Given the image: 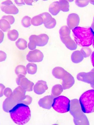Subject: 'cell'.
I'll list each match as a JSON object with an SVG mask.
<instances>
[{"mask_svg":"<svg viewBox=\"0 0 94 125\" xmlns=\"http://www.w3.org/2000/svg\"><path fill=\"white\" fill-rule=\"evenodd\" d=\"M92 71H93V72H94V69H93V70H92Z\"/></svg>","mask_w":94,"mask_h":125,"instance_id":"cell-46","label":"cell"},{"mask_svg":"<svg viewBox=\"0 0 94 125\" xmlns=\"http://www.w3.org/2000/svg\"><path fill=\"white\" fill-rule=\"evenodd\" d=\"M91 60L92 63L94 67V52L92 53L91 56Z\"/></svg>","mask_w":94,"mask_h":125,"instance_id":"cell-40","label":"cell"},{"mask_svg":"<svg viewBox=\"0 0 94 125\" xmlns=\"http://www.w3.org/2000/svg\"><path fill=\"white\" fill-rule=\"evenodd\" d=\"M60 7L61 10L64 12H67L69 10V3L67 0H60Z\"/></svg>","mask_w":94,"mask_h":125,"instance_id":"cell-28","label":"cell"},{"mask_svg":"<svg viewBox=\"0 0 94 125\" xmlns=\"http://www.w3.org/2000/svg\"><path fill=\"white\" fill-rule=\"evenodd\" d=\"M0 21V28L1 30L4 32L9 31L11 28L10 23L7 20L3 19H2Z\"/></svg>","mask_w":94,"mask_h":125,"instance_id":"cell-22","label":"cell"},{"mask_svg":"<svg viewBox=\"0 0 94 125\" xmlns=\"http://www.w3.org/2000/svg\"><path fill=\"white\" fill-rule=\"evenodd\" d=\"M61 79L63 80L62 86L64 90L70 88L74 83V78L66 71L64 74Z\"/></svg>","mask_w":94,"mask_h":125,"instance_id":"cell-11","label":"cell"},{"mask_svg":"<svg viewBox=\"0 0 94 125\" xmlns=\"http://www.w3.org/2000/svg\"><path fill=\"white\" fill-rule=\"evenodd\" d=\"M7 57L6 54L2 51H0V62L4 61Z\"/></svg>","mask_w":94,"mask_h":125,"instance_id":"cell-37","label":"cell"},{"mask_svg":"<svg viewBox=\"0 0 94 125\" xmlns=\"http://www.w3.org/2000/svg\"><path fill=\"white\" fill-rule=\"evenodd\" d=\"M70 102L69 98L66 96H60L54 98L52 107L58 113H67L70 110Z\"/></svg>","mask_w":94,"mask_h":125,"instance_id":"cell-5","label":"cell"},{"mask_svg":"<svg viewBox=\"0 0 94 125\" xmlns=\"http://www.w3.org/2000/svg\"><path fill=\"white\" fill-rule=\"evenodd\" d=\"M17 84L20 86L28 92H31L33 90V87L34 85L33 83L28 80L23 75H18L16 79Z\"/></svg>","mask_w":94,"mask_h":125,"instance_id":"cell-8","label":"cell"},{"mask_svg":"<svg viewBox=\"0 0 94 125\" xmlns=\"http://www.w3.org/2000/svg\"><path fill=\"white\" fill-rule=\"evenodd\" d=\"M11 118L16 124L23 125L29 122L31 118V111L28 106L19 103L9 111Z\"/></svg>","mask_w":94,"mask_h":125,"instance_id":"cell-1","label":"cell"},{"mask_svg":"<svg viewBox=\"0 0 94 125\" xmlns=\"http://www.w3.org/2000/svg\"><path fill=\"white\" fill-rule=\"evenodd\" d=\"M91 28L94 34V18L93 21V23H92V24Z\"/></svg>","mask_w":94,"mask_h":125,"instance_id":"cell-42","label":"cell"},{"mask_svg":"<svg viewBox=\"0 0 94 125\" xmlns=\"http://www.w3.org/2000/svg\"><path fill=\"white\" fill-rule=\"evenodd\" d=\"M27 70L25 66L22 65H18L15 70V73L18 75L22 74L26 75L27 74Z\"/></svg>","mask_w":94,"mask_h":125,"instance_id":"cell-27","label":"cell"},{"mask_svg":"<svg viewBox=\"0 0 94 125\" xmlns=\"http://www.w3.org/2000/svg\"><path fill=\"white\" fill-rule=\"evenodd\" d=\"M89 2L92 4L94 5V0H90Z\"/></svg>","mask_w":94,"mask_h":125,"instance_id":"cell-44","label":"cell"},{"mask_svg":"<svg viewBox=\"0 0 94 125\" xmlns=\"http://www.w3.org/2000/svg\"><path fill=\"white\" fill-rule=\"evenodd\" d=\"M63 90V86L61 85L60 84L55 85L52 88L51 95L54 98L57 97L61 94Z\"/></svg>","mask_w":94,"mask_h":125,"instance_id":"cell-21","label":"cell"},{"mask_svg":"<svg viewBox=\"0 0 94 125\" xmlns=\"http://www.w3.org/2000/svg\"><path fill=\"white\" fill-rule=\"evenodd\" d=\"M80 52L84 58L88 57L91 55L92 53L91 49L87 47H84L82 48Z\"/></svg>","mask_w":94,"mask_h":125,"instance_id":"cell-31","label":"cell"},{"mask_svg":"<svg viewBox=\"0 0 94 125\" xmlns=\"http://www.w3.org/2000/svg\"><path fill=\"white\" fill-rule=\"evenodd\" d=\"M80 19L78 15L75 13L69 14L67 20L68 27L70 30L77 27L79 23Z\"/></svg>","mask_w":94,"mask_h":125,"instance_id":"cell-13","label":"cell"},{"mask_svg":"<svg viewBox=\"0 0 94 125\" xmlns=\"http://www.w3.org/2000/svg\"><path fill=\"white\" fill-rule=\"evenodd\" d=\"M91 85L92 87L94 89V81L93 83L91 84Z\"/></svg>","mask_w":94,"mask_h":125,"instance_id":"cell-43","label":"cell"},{"mask_svg":"<svg viewBox=\"0 0 94 125\" xmlns=\"http://www.w3.org/2000/svg\"><path fill=\"white\" fill-rule=\"evenodd\" d=\"M16 46L19 50H24L27 48V42L22 38L19 39L16 42Z\"/></svg>","mask_w":94,"mask_h":125,"instance_id":"cell-23","label":"cell"},{"mask_svg":"<svg viewBox=\"0 0 94 125\" xmlns=\"http://www.w3.org/2000/svg\"><path fill=\"white\" fill-rule=\"evenodd\" d=\"M32 101V98L29 95H26L25 98L20 103H22L25 105H30Z\"/></svg>","mask_w":94,"mask_h":125,"instance_id":"cell-35","label":"cell"},{"mask_svg":"<svg viewBox=\"0 0 94 125\" xmlns=\"http://www.w3.org/2000/svg\"><path fill=\"white\" fill-rule=\"evenodd\" d=\"M2 19H4L10 23V25L13 24L15 22V18L13 16L10 15L3 16Z\"/></svg>","mask_w":94,"mask_h":125,"instance_id":"cell-34","label":"cell"},{"mask_svg":"<svg viewBox=\"0 0 94 125\" xmlns=\"http://www.w3.org/2000/svg\"><path fill=\"white\" fill-rule=\"evenodd\" d=\"M60 9L59 2L55 1L51 4L49 8V11L53 16H56L59 13Z\"/></svg>","mask_w":94,"mask_h":125,"instance_id":"cell-18","label":"cell"},{"mask_svg":"<svg viewBox=\"0 0 94 125\" xmlns=\"http://www.w3.org/2000/svg\"><path fill=\"white\" fill-rule=\"evenodd\" d=\"M26 58L29 62H39L42 61L44 55L40 50H35L30 51L26 56Z\"/></svg>","mask_w":94,"mask_h":125,"instance_id":"cell-10","label":"cell"},{"mask_svg":"<svg viewBox=\"0 0 94 125\" xmlns=\"http://www.w3.org/2000/svg\"><path fill=\"white\" fill-rule=\"evenodd\" d=\"M31 18L28 16H24L21 20L22 25L24 27L28 28L31 25Z\"/></svg>","mask_w":94,"mask_h":125,"instance_id":"cell-29","label":"cell"},{"mask_svg":"<svg viewBox=\"0 0 94 125\" xmlns=\"http://www.w3.org/2000/svg\"><path fill=\"white\" fill-rule=\"evenodd\" d=\"M4 94L6 97H8L12 95L13 92L11 89L9 88H7L5 89L4 92Z\"/></svg>","mask_w":94,"mask_h":125,"instance_id":"cell-36","label":"cell"},{"mask_svg":"<svg viewBox=\"0 0 94 125\" xmlns=\"http://www.w3.org/2000/svg\"><path fill=\"white\" fill-rule=\"evenodd\" d=\"M60 38L67 48L71 50H76L77 45L70 36V29L67 26H63L59 30Z\"/></svg>","mask_w":94,"mask_h":125,"instance_id":"cell-6","label":"cell"},{"mask_svg":"<svg viewBox=\"0 0 94 125\" xmlns=\"http://www.w3.org/2000/svg\"><path fill=\"white\" fill-rule=\"evenodd\" d=\"M4 37V34L3 33L1 30H0V42L1 43L3 41Z\"/></svg>","mask_w":94,"mask_h":125,"instance_id":"cell-41","label":"cell"},{"mask_svg":"<svg viewBox=\"0 0 94 125\" xmlns=\"http://www.w3.org/2000/svg\"><path fill=\"white\" fill-rule=\"evenodd\" d=\"M66 71L63 68L56 67L52 70V74L56 78L61 79Z\"/></svg>","mask_w":94,"mask_h":125,"instance_id":"cell-20","label":"cell"},{"mask_svg":"<svg viewBox=\"0 0 94 125\" xmlns=\"http://www.w3.org/2000/svg\"><path fill=\"white\" fill-rule=\"evenodd\" d=\"M74 40L79 46L87 47L93 43L94 34L91 28L77 27L72 30Z\"/></svg>","mask_w":94,"mask_h":125,"instance_id":"cell-2","label":"cell"},{"mask_svg":"<svg viewBox=\"0 0 94 125\" xmlns=\"http://www.w3.org/2000/svg\"><path fill=\"white\" fill-rule=\"evenodd\" d=\"M31 23L33 25L35 26H40L43 23V19L40 15H37L32 18Z\"/></svg>","mask_w":94,"mask_h":125,"instance_id":"cell-24","label":"cell"},{"mask_svg":"<svg viewBox=\"0 0 94 125\" xmlns=\"http://www.w3.org/2000/svg\"><path fill=\"white\" fill-rule=\"evenodd\" d=\"M18 104V102L12 95L6 98L3 102V110L5 112H9V111Z\"/></svg>","mask_w":94,"mask_h":125,"instance_id":"cell-12","label":"cell"},{"mask_svg":"<svg viewBox=\"0 0 94 125\" xmlns=\"http://www.w3.org/2000/svg\"><path fill=\"white\" fill-rule=\"evenodd\" d=\"M89 0H76L75 3L78 6L80 7H85L89 4Z\"/></svg>","mask_w":94,"mask_h":125,"instance_id":"cell-33","label":"cell"},{"mask_svg":"<svg viewBox=\"0 0 94 125\" xmlns=\"http://www.w3.org/2000/svg\"><path fill=\"white\" fill-rule=\"evenodd\" d=\"M48 88L46 81L43 80L39 81L34 86V91L37 94H42L46 92Z\"/></svg>","mask_w":94,"mask_h":125,"instance_id":"cell-16","label":"cell"},{"mask_svg":"<svg viewBox=\"0 0 94 125\" xmlns=\"http://www.w3.org/2000/svg\"><path fill=\"white\" fill-rule=\"evenodd\" d=\"M77 79L79 81L91 84L94 81V72L91 71L88 73H80L77 76Z\"/></svg>","mask_w":94,"mask_h":125,"instance_id":"cell-14","label":"cell"},{"mask_svg":"<svg viewBox=\"0 0 94 125\" xmlns=\"http://www.w3.org/2000/svg\"><path fill=\"white\" fill-rule=\"evenodd\" d=\"M28 73L29 74H34L36 73L37 66L36 64L33 63H29L26 66Z\"/></svg>","mask_w":94,"mask_h":125,"instance_id":"cell-25","label":"cell"},{"mask_svg":"<svg viewBox=\"0 0 94 125\" xmlns=\"http://www.w3.org/2000/svg\"><path fill=\"white\" fill-rule=\"evenodd\" d=\"M69 112L74 118L75 125H89L87 117L84 114L77 99L71 100Z\"/></svg>","mask_w":94,"mask_h":125,"instance_id":"cell-3","label":"cell"},{"mask_svg":"<svg viewBox=\"0 0 94 125\" xmlns=\"http://www.w3.org/2000/svg\"><path fill=\"white\" fill-rule=\"evenodd\" d=\"M71 60L74 63H77L82 61L84 57L80 51H76L73 52L71 57Z\"/></svg>","mask_w":94,"mask_h":125,"instance_id":"cell-19","label":"cell"},{"mask_svg":"<svg viewBox=\"0 0 94 125\" xmlns=\"http://www.w3.org/2000/svg\"><path fill=\"white\" fill-rule=\"evenodd\" d=\"M56 21L54 18H52V20L48 23L44 24L45 27L48 29H52L55 27L56 24Z\"/></svg>","mask_w":94,"mask_h":125,"instance_id":"cell-32","label":"cell"},{"mask_svg":"<svg viewBox=\"0 0 94 125\" xmlns=\"http://www.w3.org/2000/svg\"><path fill=\"white\" fill-rule=\"evenodd\" d=\"M93 46L94 48V38H93Z\"/></svg>","mask_w":94,"mask_h":125,"instance_id":"cell-45","label":"cell"},{"mask_svg":"<svg viewBox=\"0 0 94 125\" xmlns=\"http://www.w3.org/2000/svg\"><path fill=\"white\" fill-rule=\"evenodd\" d=\"M14 1L16 4L19 5H25L24 0H15Z\"/></svg>","mask_w":94,"mask_h":125,"instance_id":"cell-38","label":"cell"},{"mask_svg":"<svg viewBox=\"0 0 94 125\" xmlns=\"http://www.w3.org/2000/svg\"><path fill=\"white\" fill-rule=\"evenodd\" d=\"M39 15L42 17L43 19V23L44 25L50 22L52 18L51 15L48 12L43 13Z\"/></svg>","mask_w":94,"mask_h":125,"instance_id":"cell-30","label":"cell"},{"mask_svg":"<svg viewBox=\"0 0 94 125\" xmlns=\"http://www.w3.org/2000/svg\"><path fill=\"white\" fill-rule=\"evenodd\" d=\"M24 2H25L26 4L28 5H32V3L33 2V1L32 0H24Z\"/></svg>","mask_w":94,"mask_h":125,"instance_id":"cell-39","label":"cell"},{"mask_svg":"<svg viewBox=\"0 0 94 125\" xmlns=\"http://www.w3.org/2000/svg\"><path fill=\"white\" fill-rule=\"evenodd\" d=\"M79 102L84 113L94 112V90H90L84 92L81 96Z\"/></svg>","mask_w":94,"mask_h":125,"instance_id":"cell-4","label":"cell"},{"mask_svg":"<svg viewBox=\"0 0 94 125\" xmlns=\"http://www.w3.org/2000/svg\"><path fill=\"white\" fill-rule=\"evenodd\" d=\"M19 35L18 31L15 30L9 31L7 34V36L9 39L13 41H15L18 39Z\"/></svg>","mask_w":94,"mask_h":125,"instance_id":"cell-26","label":"cell"},{"mask_svg":"<svg viewBox=\"0 0 94 125\" xmlns=\"http://www.w3.org/2000/svg\"><path fill=\"white\" fill-rule=\"evenodd\" d=\"M54 98L52 95L45 96L39 100V105L43 108L50 110L52 106Z\"/></svg>","mask_w":94,"mask_h":125,"instance_id":"cell-15","label":"cell"},{"mask_svg":"<svg viewBox=\"0 0 94 125\" xmlns=\"http://www.w3.org/2000/svg\"><path fill=\"white\" fill-rule=\"evenodd\" d=\"M26 91L21 86L16 88L13 92L12 95L18 102V103L21 102L25 98V93Z\"/></svg>","mask_w":94,"mask_h":125,"instance_id":"cell-17","label":"cell"},{"mask_svg":"<svg viewBox=\"0 0 94 125\" xmlns=\"http://www.w3.org/2000/svg\"><path fill=\"white\" fill-rule=\"evenodd\" d=\"M49 40L48 35L45 34H41L38 35H32L29 38V41L36 46L39 47L44 46L46 45Z\"/></svg>","mask_w":94,"mask_h":125,"instance_id":"cell-7","label":"cell"},{"mask_svg":"<svg viewBox=\"0 0 94 125\" xmlns=\"http://www.w3.org/2000/svg\"><path fill=\"white\" fill-rule=\"evenodd\" d=\"M1 9L3 12L7 14H16L19 10L11 0H6L1 4Z\"/></svg>","mask_w":94,"mask_h":125,"instance_id":"cell-9","label":"cell"}]
</instances>
